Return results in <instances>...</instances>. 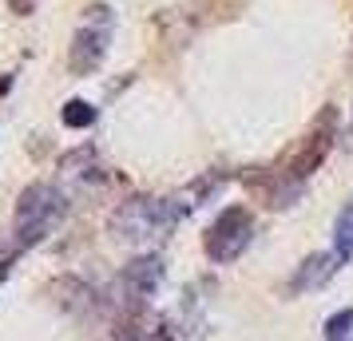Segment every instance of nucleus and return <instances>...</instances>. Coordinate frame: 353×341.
<instances>
[{"label": "nucleus", "instance_id": "nucleus-4", "mask_svg": "<svg viewBox=\"0 0 353 341\" xmlns=\"http://www.w3.org/2000/svg\"><path fill=\"white\" fill-rule=\"evenodd\" d=\"M92 17L83 24L76 40H72V52H68V68L76 72V76H92L99 64H103V56H108V36H112V17H108V8H88Z\"/></svg>", "mask_w": 353, "mask_h": 341}, {"label": "nucleus", "instance_id": "nucleus-9", "mask_svg": "<svg viewBox=\"0 0 353 341\" xmlns=\"http://www.w3.org/2000/svg\"><path fill=\"white\" fill-rule=\"evenodd\" d=\"M325 341H353V309H337L325 322Z\"/></svg>", "mask_w": 353, "mask_h": 341}, {"label": "nucleus", "instance_id": "nucleus-7", "mask_svg": "<svg viewBox=\"0 0 353 341\" xmlns=\"http://www.w3.org/2000/svg\"><path fill=\"white\" fill-rule=\"evenodd\" d=\"M334 238H337V258L350 262L353 258V203H345V211L337 214Z\"/></svg>", "mask_w": 353, "mask_h": 341}, {"label": "nucleus", "instance_id": "nucleus-10", "mask_svg": "<svg viewBox=\"0 0 353 341\" xmlns=\"http://www.w3.org/2000/svg\"><path fill=\"white\" fill-rule=\"evenodd\" d=\"M32 4H36V0H8V8H12L17 17H28V12H32Z\"/></svg>", "mask_w": 353, "mask_h": 341}, {"label": "nucleus", "instance_id": "nucleus-1", "mask_svg": "<svg viewBox=\"0 0 353 341\" xmlns=\"http://www.w3.org/2000/svg\"><path fill=\"white\" fill-rule=\"evenodd\" d=\"M187 214L179 198H128L123 207L112 214V234L119 242H143V238H159Z\"/></svg>", "mask_w": 353, "mask_h": 341}, {"label": "nucleus", "instance_id": "nucleus-5", "mask_svg": "<svg viewBox=\"0 0 353 341\" xmlns=\"http://www.w3.org/2000/svg\"><path fill=\"white\" fill-rule=\"evenodd\" d=\"M163 282V262L155 258V254H143V258H135L123 270V278H119V286L135 298V302H143V298H151V293L159 290Z\"/></svg>", "mask_w": 353, "mask_h": 341}, {"label": "nucleus", "instance_id": "nucleus-8", "mask_svg": "<svg viewBox=\"0 0 353 341\" xmlns=\"http://www.w3.org/2000/svg\"><path fill=\"white\" fill-rule=\"evenodd\" d=\"M64 123L68 127H92V123H96V107H92V103H88V99H72V103H68L64 107Z\"/></svg>", "mask_w": 353, "mask_h": 341}, {"label": "nucleus", "instance_id": "nucleus-2", "mask_svg": "<svg viewBox=\"0 0 353 341\" xmlns=\"http://www.w3.org/2000/svg\"><path fill=\"white\" fill-rule=\"evenodd\" d=\"M64 218V195L52 183H32L17 203V246H36Z\"/></svg>", "mask_w": 353, "mask_h": 341}, {"label": "nucleus", "instance_id": "nucleus-3", "mask_svg": "<svg viewBox=\"0 0 353 341\" xmlns=\"http://www.w3.org/2000/svg\"><path fill=\"white\" fill-rule=\"evenodd\" d=\"M250 238H254V218H250V211L246 207H226L214 223H210L207 230V258L210 262H234L242 258V250L250 246Z\"/></svg>", "mask_w": 353, "mask_h": 341}, {"label": "nucleus", "instance_id": "nucleus-6", "mask_svg": "<svg viewBox=\"0 0 353 341\" xmlns=\"http://www.w3.org/2000/svg\"><path fill=\"white\" fill-rule=\"evenodd\" d=\"M337 250H321V254H310V258L298 266V274H294V282H290V293H305V290H318V286H325L330 278L337 274Z\"/></svg>", "mask_w": 353, "mask_h": 341}]
</instances>
